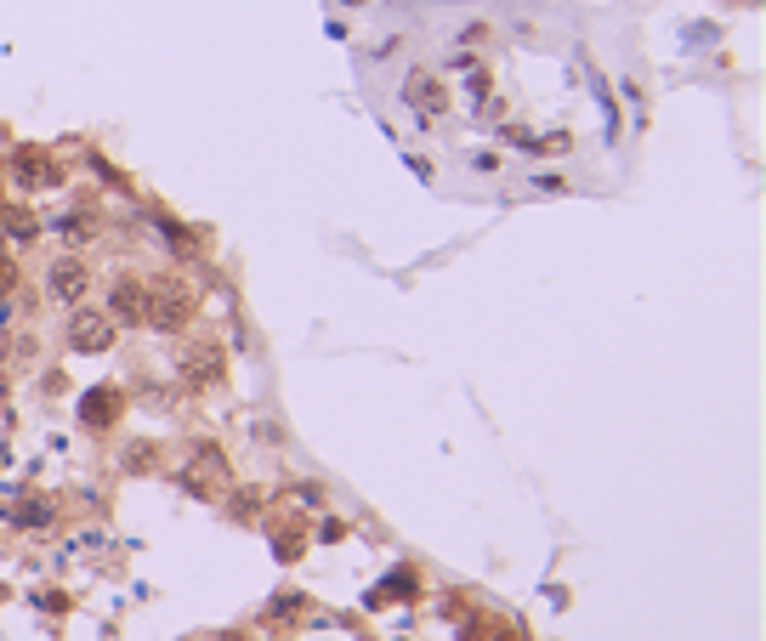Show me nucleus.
I'll use <instances>...</instances> for the list:
<instances>
[{"label": "nucleus", "instance_id": "9d476101", "mask_svg": "<svg viewBox=\"0 0 766 641\" xmlns=\"http://www.w3.org/2000/svg\"><path fill=\"white\" fill-rule=\"evenodd\" d=\"M392 596H415V573H392V579H386L381 590H375V596H369V607H381V602H392Z\"/></svg>", "mask_w": 766, "mask_h": 641}, {"label": "nucleus", "instance_id": "f8f14e48", "mask_svg": "<svg viewBox=\"0 0 766 641\" xmlns=\"http://www.w3.org/2000/svg\"><path fill=\"white\" fill-rule=\"evenodd\" d=\"M6 233H12V239H35L40 227L29 222V216H6Z\"/></svg>", "mask_w": 766, "mask_h": 641}, {"label": "nucleus", "instance_id": "7ed1b4c3", "mask_svg": "<svg viewBox=\"0 0 766 641\" xmlns=\"http://www.w3.org/2000/svg\"><path fill=\"white\" fill-rule=\"evenodd\" d=\"M46 290L57 295V301H63V307H80V301H86V290H91V273H86V261H57L52 273H46Z\"/></svg>", "mask_w": 766, "mask_h": 641}, {"label": "nucleus", "instance_id": "423d86ee", "mask_svg": "<svg viewBox=\"0 0 766 641\" xmlns=\"http://www.w3.org/2000/svg\"><path fill=\"white\" fill-rule=\"evenodd\" d=\"M142 312H148V284H137V278H120V284H114V295H108V318L142 324Z\"/></svg>", "mask_w": 766, "mask_h": 641}, {"label": "nucleus", "instance_id": "f03ea898", "mask_svg": "<svg viewBox=\"0 0 766 641\" xmlns=\"http://www.w3.org/2000/svg\"><path fill=\"white\" fill-rule=\"evenodd\" d=\"M188 312H193V295L165 284V290H148V312H142V324H154V330H176Z\"/></svg>", "mask_w": 766, "mask_h": 641}, {"label": "nucleus", "instance_id": "f257e3e1", "mask_svg": "<svg viewBox=\"0 0 766 641\" xmlns=\"http://www.w3.org/2000/svg\"><path fill=\"white\" fill-rule=\"evenodd\" d=\"M69 347L74 352H108L114 347V318H108V312H91V307H74Z\"/></svg>", "mask_w": 766, "mask_h": 641}, {"label": "nucleus", "instance_id": "20e7f679", "mask_svg": "<svg viewBox=\"0 0 766 641\" xmlns=\"http://www.w3.org/2000/svg\"><path fill=\"white\" fill-rule=\"evenodd\" d=\"M403 103L415 108L420 120H437V114L449 108V97H443V86H437L426 69H415V74H409V86H403Z\"/></svg>", "mask_w": 766, "mask_h": 641}, {"label": "nucleus", "instance_id": "4468645a", "mask_svg": "<svg viewBox=\"0 0 766 641\" xmlns=\"http://www.w3.org/2000/svg\"><path fill=\"white\" fill-rule=\"evenodd\" d=\"M301 556V539H279V562H296Z\"/></svg>", "mask_w": 766, "mask_h": 641}, {"label": "nucleus", "instance_id": "1a4fd4ad", "mask_svg": "<svg viewBox=\"0 0 766 641\" xmlns=\"http://www.w3.org/2000/svg\"><path fill=\"white\" fill-rule=\"evenodd\" d=\"M193 386H205V381H222V358L216 352H199V358H188V369H182Z\"/></svg>", "mask_w": 766, "mask_h": 641}, {"label": "nucleus", "instance_id": "9b49d317", "mask_svg": "<svg viewBox=\"0 0 766 641\" xmlns=\"http://www.w3.org/2000/svg\"><path fill=\"white\" fill-rule=\"evenodd\" d=\"M57 233H63V239H80V244H86V239H91V216H63V222H57Z\"/></svg>", "mask_w": 766, "mask_h": 641}, {"label": "nucleus", "instance_id": "0eeeda50", "mask_svg": "<svg viewBox=\"0 0 766 641\" xmlns=\"http://www.w3.org/2000/svg\"><path fill=\"white\" fill-rule=\"evenodd\" d=\"M12 165H18V182H23V188H57V165L46 154H35V148H18V159H12Z\"/></svg>", "mask_w": 766, "mask_h": 641}, {"label": "nucleus", "instance_id": "ddd939ff", "mask_svg": "<svg viewBox=\"0 0 766 641\" xmlns=\"http://www.w3.org/2000/svg\"><path fill=\"white\" fill-rule=\"evenodd\" d=\"M12 284H18V267H12V261H6V256H0V295H6V290H12Z\"/></svg>", "mask_w": 766, "mask_h": 641}, {"label": "nucleus", "instance_id": "6e6552de", "mask_svg": "<svg viewBox=\"0 0 766 641\" xmlns=\"http://www.w3.org/2000/svg\"><path fill=\"white\" fill-rule=\"evenodd\" d=\"M114 403H120V392H114V386H97V392L80 398V420L103 432V426H114Z\"/></svg>", "mask_w": 766, "mask_h": 641}, {"label": "nucleus", "instance_id": "39448f33", "mask_svg": "<svg viewBox=\"0 0 766 641\" xmlns=\"http://www.w3.org/2000/svg\"><path fill=\"white\" fill-rule=\"evenodd\" d=\"M227 483V466H222V454L216 449H199L193 454V466L182 471V488H193V494H210L216 500V488Z\"/></svg>", "mask_w": 766, "mask_h": 641}]
</instances>
